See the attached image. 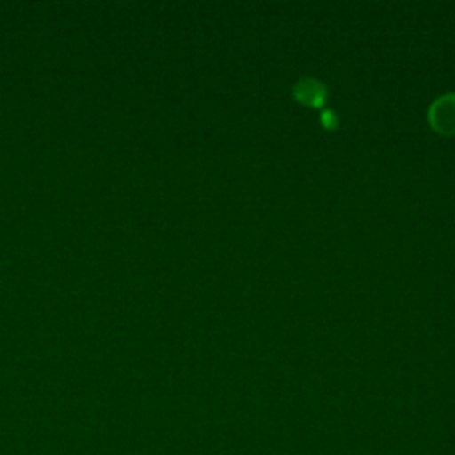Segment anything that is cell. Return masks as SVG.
<instances>
[{
  "label": "cell",
  "mask_w": 455,
  "mask_h": 455,
  "mask_svg": "<svg viewBox=\"0 0 455 455\" xmlns=\"http://www.w3.org/2000/svg\"><path fill=\"white\" fill-rule=\"evenodd\" d=\"M428 121L441 133H455V92L444 94L430 105Z\"/></svg>",
  "instance_id": "cell-1"
},
{
  "label": "cell",
  "mask_w": 455,
  "mask_h": 455,
  "mask_svg": "<svg viewBox=\"0 0 455 455\" xmlns=\"http://www.w3.org/2000/svg\"><path fill=\"white\" fill-rule=\"evenodd\" d=\"M293 96L311 107H318L323 103L325 98V87L322 82L315 78H302L293 87Z\"/></svg>",
  "instance_id": "cell-2"
}]
</instances>
